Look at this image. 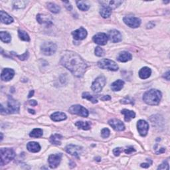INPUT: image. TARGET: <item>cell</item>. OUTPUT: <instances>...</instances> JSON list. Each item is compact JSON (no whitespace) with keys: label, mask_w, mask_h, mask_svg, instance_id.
<instances>
[{"label":"cell","mask_w":170,"mask_h":170,"mask_svg":"<svg viewBox=\"0 0 170 170\" xmlns=\"http://www.w3.org/2000/svg\"><path fill=\"white\" fill-rule=\"evenodd\" d=\"M62 65L77 77H82L87 68L85 61L74 52L66 51L61 59Z\"/></svg>","instance_id":"6da1fadb"},{"label":"cell","mask_w":170,"mask_h":170,"mask_svg":"<svg viewBox=\"0 0 170 170\" xmlns=\"http://www.w3.org/2000/svg\"><path fill=\"white\" fill-rule=\"evenodd\" d=\"M161 99V93L158 90L152 89L144 93L143 100L149 105H158Z\"/></svg>","instance_id":"7a4b0ae2"},{"label":"cell","mask_w":170,"mask_h":170,"mask_svg":"<svg viewBox=\"0 0 170 170\" xmlns=\"http://www.w3.org/2000/svg\"><path fill=\"white\" fill-rule=\"evenodd\" d=\"M1 154V166H4L5 164L9 163L11 161L15 158V152L11 148H1L0 150Z\"/></svg>","instance_id":"3957f363"},{"label":"cell","mask_w":170,"mask_h":170,"mask_svg":"<svg viewBox=\"0 0 170 170\" xmlns=\"http://www.w3.org/2000/svg\"><path fill=\"white\" fill-rule=\"evenodd\" d=\"M98 66L102 69H108V70L116 71L118 70V66L114 61L108 59V58H103L98 62Z\"/></svg>","instance_id":"277c9868"},{"label":"cell","mask_w":170,"mask_h":170,"mask_svg":"<svg viewBox=\"0 0 170 170\" xmlns=\"http://www.w3.org/2000/svg\"><path fill=\"white\" fill-rule=\"evenodd\" d=\"M56 44L53 42H45L41 45V51L47 56L53 55L57 51Z\"/></svg>","instance_id":"5b68a950"},{"label":"cell","mask_w":170,"mask_h":170,"mask_svg":"<svg viewBox=\"0 0 170 170\" xmlns=\"http://www.w3.org/2000/svg\"><path fill=\"white\" fill-rule=\"evenodd\" d=\"M107 80L104 76H100L98 78H96V80L93 82L92 85V90L94 92L98 93L102 90V88L106 85Z\"/></svg>","instance_id":"8992f818"},{"label":"cell","mask_w":170,"mask_h":170,"mask_svg":"<svg viewBox=\"0 0 170 170\" xmlns=\"http://www.w3.org/2000/svg\"><path fill=\"white\" fill-rule=\"evenodd\" d=\"M69 112L71 114H77L82 117H88V111L81 105H73L69 108Z\"/></svg>","instance_id":"52a82bcc"},{"label":"cell","mask_w":170,"mask_h":170,"mask_svg":"<svg viewBox=\"0 0 170 170\" xmlns=\"http://www.w3.org/2000/svg\"><path fill=\"white\" fill-rule=\"evenodd\" d=\"M7 109L5 110L6 113H18L19 111V103L12 97H9L7 102Z\"/></svg>","instance_id":"ba28073f"},{"label":"cell","mask_w":170,"mask_h":170,"mask_svg":"<svg viewBox=\"0 0 170 170\" xmlns=\"http://www.w3.org/2000/svg\"><path fill=\"white\" fill-rule=\"evenodd\" d=\"M123 20L124 23H126L128 27H131V28H137V27H140L141 24L140 19L138 18H135V17H125V18H124Z\"/></svg>","instance_id":"9c48e42d"},{"label":"cell","mask_w":170,"mask_h":170,"mask_svg":"<svg viewBox=\"0 0 170 170\" xmlns=\"http://www.w3.org/2000/svg\"><path fill=\"white\" fill-rule=\"evenodd\" d=\"M65 150L68 154L79 158L80 154L82 153V147L79 146H77V145L70 144L68 145V146L65 147Z\"/></svg>","instance_id":"30bf717a"},{"label":"cell","mask_w":170,"mask_h":170,"mask_svg":"<svg viewBox=\"0 0 170 170\" xmlns=\"http://www.w3.org/2000/svg\"><path fill=\"white\" fill-rule=\"evenodd\" d=\"M62 158V154H57L51 155L49 157L48 162L49 163L50 168L53 169L56 168L59 165Z\"/></svg>","instance_id":"8fae6325"},{"label":"cell","mask_w":170,"mask_h":170,"mask_svg":"<svg viewBox=\"0 0 170 170\" xmlns=\"http://www.w3.org/2000/svg\"><path fill=\"white\" fill-rule=\"evenodd\" d=\"M138 132L142 136H146L149 130V124L144 120H140L137 124Z\"/></svg>","instance_id":"7c38bea8"},{"label":"cell","mask_w":170,"mask_h":170,"mask_svg":"<svg viewBox=\"0 0 170 170\" xmlns=\"http://www.w3.org/2000/svg\"><path fill=\"white\" fill-rule=\"evenodd\" d=\"M108 39V35L104 33H100L93 37L94 42L100 45H105Z\"/></svg>","instance_id":"4fadbf2b"},{"label":"cell","mask_w":170,"mask_h":170,"mask_svg":"<svg viewBox=\"0 0 170 170\" xmlns=\"http://www.w3.org/2000/svg\"><path fill=\"white\" fill-rule=\"evenodd\" d=\"M108 39H109L110 41L112 43H118L120 41H122V35L116 29H113L110 31L108 32Z\"/></svg>","instance_id":"5bb4252c"},{"label":"cell","mask_w":170,"mask_h":170,"mask_svg":"<svg viewBox=\"0 0 170 170\" xmlns=\"http://www.w3.org/2000/svg\"><path fill=\"white\" fill-rule=\"evenodd\" d=\"M108 124H109L113 129L116 131H123L125 130V126L123 122L118 119H112L108 121Z\"/></svg>","instance_id":"9a60e30c"},{"label":"cell","mask_w":170,"mask_h":170,"mask_svg":"<svg viewBox=\"0 0 170 170\" xmlns=\"http://www.w3.org/2000/svg\"><path fill=\"white\" fill-rule=\"evenodd\" d=\"M72 35L76 40H82L87 36V32L86 30L83 27H80L79 29L75 30L74 31L72 32Z\"/></svg>","instance_id":"2e32d148"},{"label":"cell","mask_w":170,"mask_h":170,"mask_svg":"<svg viewBox=\"0 0 170 170\" xmlns=\"http://www.w3.org/2000/svg\"><path fill=\"white\" fill-rule=\"evenodd\" d=\"M15 72L12 69H5L3 70L1 74V79L4 81H9V80H12L13 77H14Z\"/></svg>","instance_id":"e0dca14e"},{"label":"cell","mask_w":170,"mask_h":170,"mask_svg":"<svg viewBox=\"0 0 170 170\" xmlns=\"http://www.w3.org/2000/svg\"><path fill=\"white\" fill-rule=\"evenodd\" d=\"M100 3L102 4V6L108 7L112 10L114 9H116V7H118L119 5H120L122 3H123V1H118V0H117V1L113 0V1H102Z\"/></svg>","instance_id":"ac0fdd59"},{"label":"cell","mask_w":170,"mask_h":170,"mask_svg":"<svg viewBox=\"0 0 170 170\" xmlns=\"http://www.w3.org/2000/svg\"><path fill=\"white\" fill-rule=\"evenodd\" d=\"M27 148L29 152L33 153H37L40 151L41 146L37 142H30L27 145Z\"/></svg>","instance_id":"d6986e66"},{"label":"cell","mask_w":170,"mask_h":170,"mask_svg":"<svg viewBox=\"0 0 170 170\" xmlns=\"http://www.w3.org/2000/svg\"><path fill=\"white\" fill-rule=\"evenodd\" d=\"M117 59L120 62L126 63L127 61L132 59V55L127 51H122L119 54Z\"/></svg>","instance_id":"ffe728a7"},{"label":"cell","mask_w":170,"mask_h":170,"mask_svg":"<svg viewBox=\"0 0 170 170\" xmlns=\"http://www.w3.org/2000/svg\"><path fill=\"white\" fill-rule=\"evenodd\" d=\"M51 118L52 120H53L55 122L63 121L66 119V115L63 112H56L51 114Z\"/></svg>","instance_id":"44dd1931"},{"label":"cell","mask_w":170,"mask_h":170,"mask_svg":"<svg viewBox=\"0 0 170 170\" xmlns=\"http://www.w3.org/2000/svg\"><path fill=\"white\" fill-rule=\"evenodd\" d=\"M0 18H1V21L3 23L5 24H10L13 21V19L9 15H8L6 12L4 11L0 12Z\"/></svg>","instance_id":"7402d4cb"},{"label":"cell","mask_w":170,"mask_h":170,"mask_svg":"<svg viewBox=\"0 0 170 170\" xmlns=\"http://www.w3.org/2000/svg\"><path fill=\"white\" fill-rule=\"evenodd\" d=\"M152 74L151 69L148 67H143L140 69L139 71V77H140L142 79H146L147 78L150 77Z\"/></svg>","instance_id":"603a6c76"},{"label":"cell","mask_w":170,"mask_h":170,"mask_svg":"<svg viewBox=\"0 0 170 170\" xmlns=\"http://www.w3.org/2000/svg\"><path fill=\"white\" fill-rule=\"evenodd\" d=\"M121 112L124 115V120L126 122H130L131 120L134 118L136 116L135 112L132 110L124 109L123 110H122Z\"/></svg>","instance_id":"cb8c5ba5"},{"label":"cell","mask_w":170,"mask_h":170,"mask_svg":"<svg viewBox=\"0 0 170 170\" xmlns=\"http://www.w3.org/2000/svg\"><path fill=\"white\" fill-rule=\"evenodd\" d=\"M124 85V80L120 79L117 80L116 81L114 82L112 85H111V88H112V90L113 91H119L123 88Z\"/></svg>","instance_id":"d4e9b609"},{"label":"cell","mask_w":170,"mask_h":170,"mask_svg":"<svg viewBox=\"0 0 170 170\" xmlns=\"http://www.w3.org/2000/svg\"><path fill=\"white\" fill-rule=\"evenodd\" d=\"M100 13L103 18H108L112 14V9H110L109 7L102 6L100 11Z\"/></svg>","instance_id":"484cf974"},{"label":"cell","mask_w":170,"mask_h":170,"mask_svg":"<svg viewBox=\"0 0 170 170\" xmlns=\"http://www.w3.org/2000/svg\"><path fill=\"white\" fill-rule=\"evenodd\" d=\"M62 138L63 137L61 135L58 134H55L52 135L51 138H50V142H51V143L53 144L60 145Z\"/></svg>","instance_id":"4316f807"},{"label":"cell","mask_w":170,"mask_h":170,"mask_svg":"<svg viewBox=\"0 0 170 170\" xmlns=\"http://www.w3.org/2000/svg\"><path fill=\"white\" fill-rule=\"evenodd\" d=\"M48 16H49V15H48ZM48 16L44 15L42 14H39L37 17V21L41 24H42V23H47V25H48L49 23L51 24V21L49 19V17H48Z\"/></svg>","instance_id":"83f0119b"},{"label":"cell","mask_w":170,"mask_h":170,"mask_svg":"<svg viewBox=\"0 0 170 170\" xmlns=\"http://www.w3.org/2000/svg\"><path fill=\"white\" fill-rule=\"evenodd\" d=\"M75 125L80 129L84 130H88L90 128V123L89 122H82V121H78L76 122Z\"/></svg>","instance_id":"f1b7e54d"},{"label":"cell","mask_w":170,"mask_h":170,"mask_svg":"<svg viewBox=\"0 0 170 170\" xmlns=\"http://www.w3.org/2000/svg\"><path fill=\"white\" fill-rule=\"evenodd\" d=\"M47 8H48L50 12L53 13H58L61 10V7L58 5L54 4V3H48L47 4Z\"/></svg>","instance_id":"f546056e"},{"label":"cell","mask_w":170,"mask_h":170,"mask_svg":"<svg viewBox=\"0 0 170 170\" xmlns=\"http://www.w3.org/2000/svg\"><path fill=\"white\" fill-rule=\"evenodd\" d=\"M43 130H41V128H35L33 129L31 133L29 134L30 137L32 138H40L43 136Z\"/></svg>","instance_id":"4dcf8cb0"},{"label":"cell","mask_w":170,"mask_h":170,"mask_svg":"<svg viewBox=\"0 0 170 170\" xmlns=\"http://www.w3.org/2000/svg\"><path fill=\"white\" fill-rule=\"evenodd\" d=\"M28 1H15L13 3V7L15 9H23L26 7Z\"/></svg>","instance_id":"1f68e13d"},{"label":"cell","mask_w":170,"mask_h":170,"mask_svg":"<svg viewBox=\"0 0 170 170\" xmlns=\"http://www.w3.org/2000/svg\"><path fill=\"white\" fill-rule=\"evenodd\" d=\"M0 37H1V40L4 43H9L11 41V35H9V33H8L7 32L5 31H1L0 33Z\"/></svg>","instance_id":"d6a6232c"},{"label":"cell","mask_w":170,"mask_h":170,"mask_svg":"<svg viewBox=\"0 0 170 170\" xmlns=\"http://www.w3.org/2000/svg\"><path fill=\"white\" fill-rule=\"evenodd\" d=\"M77 7H79V9L81 11H83V12H85V11H87L90 6L88 4H86L85 1H77Z\"/></svg>","instance_id":"836d02e7"},{"label":"cell","mask_w":170,"mask_h":170,"mask_svg":"<svg viewBox=\"0 0 170 170\" xmlns=\"http://www.w3.org/2000/svg\"><path fill=\"white\" fill-rule=\"evenodd\" d=\"M18 35L19 38L21 39V40L25 41H29L30 38L29 36L27 34V32L23 30H19L18 31Z\"/></svg>","instance_id":"e575fe53"},{"label":"cell","mask_w":170,"mask_h":170,"mask_svg":"<svg viewBox=\"0 0 170 170\" xmlns=\"http://www.w3.org/2000/svg\"><path fill=\"white\" fill-rule=\"evenodd\" d=\"M82 97L83 98H85V99H87L89 101H90L91 102L94 103V104H95V103H97V100L96 98L94 97V96L91 95V94H89L88 93H84L82 94Z\"/></svg>","instance_id":"d590c367"},{"label":"cell","mask_w":170,"mask_h":170,"mask_svg":"<svg viewBox=\"0 0 170 170\" xmlns=\"http://www.w3.org/2000/svg\"><path fill=\"white\" fill-rule=\"evenodd\" d=\"M94 52L97 57H102L104 55V51L100 47H96Z\"/></svg>","instance_id":"8d00e7d4"},{"label":"cell","mask_w":170,"mask_h":170,"mask_svg":"<svg viewBox=\"0 0 170 170\" xmlns=\"http://www.w3.org/2000/svg\"><path fill=\"white\" fill-rule=\"evenodd\" d=\"M110 130L108 128H104L101 131V136L103 138H107L110 136Z\"/></svg>","instance_id":"74e56055"},{"label":"cell","mask_w":170,"mask_h":170,"mask_svg":"<svg viewBox=\"0 0 170 170\" xmlns=\"http://www.w3.org/2000/svg\"><path fill=\"white\" fill-rule=\"evenodd\" d=\"M122 103H123V104H134V100L133 99L130 98V97H126V98H124L123 100H122Z\"/></svg>","instance_id":"f35d334b"},{"label":"cell","mask_w":170,"mask_h":170,"mask_svg":"<svg viewBox=\"0 0 170 170\" xmlns=\"http://www.w3.org/2000/svg\"><path fill=\"white\" fill-rule=\"evenodd\" d=\"M158 169H169V165L167 161H163V163L158 167Z\"/></svg>","instance_id":"ab89813d"},{"label":"cell","mask_w":170,"mask_h":170,"mask_svg":"<svg viewBox=\"0 0 170 170\" xmlns=\"http://www.w3.org/2000/svg\"><path fill=\"white\" fill-rule=\"evenodd\" d=\"M15 55L16 57H18L20 60L24 61V60H26V59H27V58H28L29 53H28V52L27 51L26 53H24L23 55Z\"/></svg>","instance_id":"60d3db41"},{"label":"cell","mask_w":170,"mask_h":170,"mask_svg":"<svg viewBox=\"0 0 170 170\" xmlns=\"http://www.w3.org/2000/svg\"><path fill=\"white\" fill-rule=\"evenodd\" d=\"M122 152H123V150H122V147H117V148H115L113 150L114 154L116 156H118Z\"/></svg>","instance_id":"b9f144b4"},{"label":"cell","mask_w":170,"mask_h":170,"mask_svg":"<svg viewBox=\"0 0 170 170\" xmlns=\"http://www.w3.org/2000/svg\"><path fill=\"white\" fill-rule=\"evenodd\" d=\"M133 152H135V150L132 146L128 147L125 150V153H126V154H131V153H132Z\"/></svg>","instance_id":"7bdbcfd3"},{"label":"cell","mask_w":170,"mask_h":170,"mask_svg":"<svg viewBox=\"0 0 170 170\" xmlns=\"http://www.w3.org/2000/svg\"><path fill=\"white\" fill-rule=\"evenodd\" d=\"M64 4H65V6L66 7V9H67L69 11H71L72 9V5L71 4V3L69 2V1H64Z\"/></svg>","instance_id":"ee69618b"},{"label":"cell","mask_w":170,"mask_h":170,"mask_svg":"<svg viewBox=\"0 0 170 170\" xmlns=\"http://www.w3.org/2000/svg\"><path fill=\"white\" fill-rule=\"evenodd\" d=\"M100 99L103 100V101H107V100H110L111 98H110V96L107 95V96H104L103 97H102V98H100Z\"/></svg>","instance_id":"f6af8a7d"},{"label":"cell","mask_w":170,"mask_h":170,"mask_svg":"<svg viewBox=\"0 0 170 170\" xmlns=\"http://www.w3.org/2000/svg\"><path fill=\"white\" fill-rule=\"evenodd\" d=\"M29 104H30V105H32L33 107H35L36 105H37V102H36L35 100H29Z\"/></svg>","instance_id":"bcb514c9"},{"label":"cell","mask_w":170,"mask_h":170,"mask_svg":"<svg viewBox=\"0 0 170 170\" xmlns=\"http://www.w3.org/2000/svg\"><path fill=\"white\" fill-rule=\"evenodd\" d=\"M163 77L165 78L166 79L169 80V71L167 72L165 74V75H163Z\"/></svg>","instance_id":"7dc6e473"},{"label":"cell","mask_w":170,"mask_h":170,"mask_svg":"<svg viewBox=\"0 0 170 170\" xmlns=\"http://www.w3.org/2000/svg\"><path fill=\"white\" fill-rule=\"evenodd\" d=\"M141 166L142 167V168H148V167L150 166V164H148V163H142V164H141Z\"/></svg>","instance_id":"c3c4849f"},{"label":"cell","mask_w":170,"mask_h":170,"mask_svg":"<svg viewBox=\"0 0 170 170\" xmlns=\"http://www.w3.org/2000/svg\"><path fill=\"white\" fill-rule=\"evenodd\" d=\"M164 152H165V149L164 148H161V150H159L158 152H156V154H161V153H163Z\"/></svg>","instance_id":"681fc988"},{"label":"cell","mask_w":170,"mask_h":170,"mask_svg":"<svg viewBox=\"0 0 170 170\" xmlns=\"http://www.w3.org/2000/svg\"><path fill=\"white\" fill-rule=\"evenodd\" d=\"M33 94H34V91L33 90H32V91H31L30 92V93H29V98H31V96H33Z\"/></svg>","instance_id":"f907efd6"},{"label":"cell","mask_w":170,"mask_h":170,"mask_svg":"<svg viewBox=\"0 0 170 170\" xmlns=\"http://www.w3.org/2000/svg\"><path fill=\"white\" fill-rule=\"evenodd\" d=\"M29 112L30 113H31V114H35V111L34 110H31V109H29Z\"/></svg>","instance_id":"816d5d0a"},{"label":"cell","mask_w":170,"mask_h":170,"mask_svg":"<svg viewBox=\"0 0 170 170\" xmlns=\"http://www.w3.org/2000/svg\"><path fill=\"white\" fill-rule=\"evenodd\" d=\"M1 141L3 140V134H2V133H1Z\"/></svg>","instance_id":"f5cc1de1"}]
</instances>
